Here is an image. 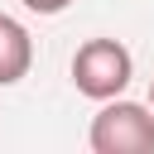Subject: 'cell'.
<instances>
[{
    "mask_svg": "<svg viewBox=\"0 0 154 154\" xmlns=\"http://www.w3.org/2000/svg\"><path fill=\"white\" fill-rule=\"evenodd\" d=\"M130 77H135V58H130V48L116 43V38H87V43L77 48V58H72V82H77V91L91 96V101L120 96V91L130 87Z\"/></svg>",
    "mask_w": 154,
    "mask_h": 154,
    "instance_id": "obj_1",
    "label": "cell"
},
{
    "mask_svg": "<svg viewBox=\"0 0 154 154\" xmlns=\"http://www.w3.org/2000/svg\"><path fill=\"white\" fill-rule=\"evenodd\" d=\"M91 149L96 154H154V116H149V106L111 96L91 120Z\"/></svg>",
    "mask_w": 154,
    "mask_h": 154,
    "instance_id": "obj_2",
    "label": "cell"
},
{
    "mask_svg": "<svg viewBox=\"0 0 154 154\" xmlns=\"http://www.w3.org/2000/svg\"><path fill=\"white\" fill-rule=\"evenodd\" d=\"M149 106H154V87H149Z\"/></svg>",
    "mask_w": 154,
    "mask_h": 154,
    "instance_id": "obj_5",
    "label": "cell"
},
{
    "mask_svg": "<svg viewBox=\"0 0 154 154\" xmlns=\"http://www.w3.org/2000/svg\"><path fill=\"white\" fill-rule=\"evenodd\" d=\"M34 63V43H29V29L10 14H0V87H14Z\"/></svg>",
    "mask_w": 154,
    "mask_h": 154,
    "instance_id": "obj_3",
    "label": "cell"
},
{
    "mask_svg": "<svg viewBox=\"0 0 154 154\" xmlns=\"http://www.w3.org/2000/svg\"><path fill=\"white\" fill-rule=\"evenodd\" d=\"M24 10H34V14H63L72 0H19Z\"/></svg>",
    "mask_w": 154,
    "mask_h": 154,
    "instance_id": "obj_4",
    "label": "cell"
}]
</instances>
